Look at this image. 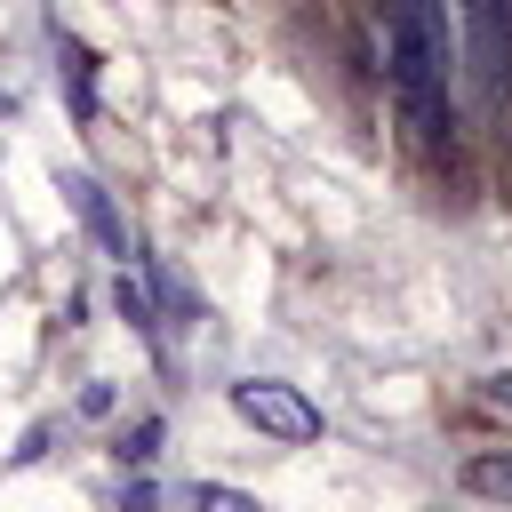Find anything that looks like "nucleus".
Returning a JSON list of instances; mask_svg holds the SVG:
<instances>
[{
    "label": "nucleus",
    "instance_id": "1a4fd4ad",
    "mask_svg": "<svg viewBox=\"0 0 512 512\" xmlns=\"http://www.w3.org/2000/svg\"><path fill=\"white\" fill-rule=\"evenodd\" d=\"M488 400H496V408H512V368H496V376H488Z\"/></svg>",
    "mask_w": 512,
    "mask_h": 512
},
{
    "label": "nucleus",
    "instance_id": "7ed1b4c3",
    "mask_svg": "<svg viewBox=\"0 0 512 512\" xmlns=\"http://www.w3.org/2000/svg\"><path fill=\"white\" fill-rule=\"evenodd\" d=\"M464 48L480 72V96L504 112L512 104V0H464Z\"/></svg>",
    "mask_w": 512,
    "mask_h": 512
},
{
    "label": "nucleus",
    "instance_id": "6e6552de",
    "mask_svg": "<svg viewBox=\"0 0 512 512\" xmlns=\"http://www.w3.org/2000/svg\"><path fill=\"white\" fill-rule=\"evenodd\" d=\"M152 440H160V424H136V440H128L120 456H128V464H144V456H152Z\"/></svg>",
    "mask_w": 512,
    "mask_h": 512
},
{
    "label": "nucleus",
    "instance_id": "20e7f679",
    "mask_svg": "<svg viewBox=\"0 0 512 512\" xmlns=\"http://www.w3.org/2000/svg\"><path fill=\"white\" fill-rule=\"evenodd\" d=\"M64 192H72V200H80V216H88V232H96V240H104V248H112V256H128V232H120V216H112V200H104V192H96V184H88V176H72V184H64Z\"/></svg>",
    "mask_w": 512,
    "mask_h": 512
},
{
    "label": "nucleus",
    "instance_id": "f257e3e1",
    "mask_svg": "<svg viewBox=\"0 0 512 512\" xmlns=\"http://www.w3.org/2000/svg\"><path fill=\"white\" fill-rule=\"evenodd\" d=\"M384 56L392 104L424 152H456V64H448V8L440 0H384Z\"/></svg>",
    "mask_w": 512,
    "mask_h": 512
},
{
    "label": "nucleus",
    "instance_id": "9d476101",
    "mask_svg": "<svg viewBox=\"0 0 512 512\" xmlns=\"http://www.w3.org/2000/svg\"><path fill=\"white\" fill-rule=\"evenodd\" d=\"M120 512H152V488H136V496H128V504H120Z\"/></svg>",
    "mask_w": 512,
    "mask_h": 512
},
{
    "label": "nucleus",
    "instance_id": "f03ea898",
    "mask_svg": "<svg viewBox=\"0 0 512 512\" xmlns=\"http://www.w3.org/2000/svg\"><path fill=\"white\" fill-rule=\"evenodd\" d=\"M232 416L256 424L264 440H288V448L320 440V408H312L296 384H280V376H240V384H232Z\"/></svg>",
    "mask_w": 512,
    "mask_h": 512
},
{
    "label": "nucleus",
    "instance_id": "423d86ee",
    "mask_svg": "<svg viewBox=\"0 0 512 512\" xmlns=\"http://www.w3.org/2000/svg\"><path fill=\"white\" fill-rule=\"evenodd\" d=\"M192 512H264L248 488H224V480H192V496H184Z\"/></svg>",
    "mask_w": 512,
    "mask_h": 512
},
{
    "label": "nucleus",
    "instance_id": "39448f33",
    "mask_svg": "<svg viewBox=\"0 0 512 512\" xmlns=\"http://www.w3.org/2000/svg\"><path fill=\"white\" fill-rule=\"evenodd\" d=\"M464 488H472V496H488V504H512V448L472 456V464H464Z\"/></svg>",
    "mask_w": 512,
    "mask_h": 512
},
{
    "label": "nucleus",
    "instance_id": "0eeeda50",
    "mask_svg": "<svg viewBox=\"0 0 512 512\" xmlns=\"http://www.w3.org/2000/svg\"><path fill=\"white\" fill-rule=\"evenodd\" d=\"M112 304H120V312H128V328H136V336H152V304H144V288H136V280H128V272H120V280H112Z\"/></svg>",
    "mask_w": 512,
    "mask_h": 512
}]
</instances>
